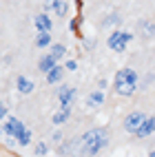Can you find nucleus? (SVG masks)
<instances>
[{
    "label": "nucleus",
    "mask_w": 155,
    "mask_h": 157,
    "mask_svg": "<svg viewBox=\"0 0 155 157\" xmlns=\"http://www.w3.org/2000/svg\"><path fill=\"white\" fill-rule=\"evenodd\" d=\"M109 144V131L107 128H91L87 133H82L80 137V155L84 157H95L102 148H107Z\"/></svg>",
    "instance_id": "f257e3e1"
},
{
    "label": "nucleus",
    "mask_w": 155,
    "mask_h": 157,
    "mask_svg": "<svg viewBox=\"0 0 155 157\" xmlns=\"http://www.w3.org/2000/svg\"><path fill=\"white\" fill-rule=\"evenodd\" d=\"M131 38H133V33L118 29V31H113V33L109 36V40H107V47H109L111 51H118V53H122V51L126 49V44L131 42Z\"/></svg>",
    "instance_id": "f03ea898"
},
{
    "label": "nucleus",
    "mask_w": 155,
    "mask_h": 157,
    "mask_svg": "<svg viewBox=\"0 0 155 157\" xmlns=\"http://www.w3.org/2000/svg\"><path fill=\"white\" fill-rule=\"evenodd\" d=\"M149 115L146 113H142V111H133L126 115V120H124V131L126 133H138V128L142 126V122L146 120Z\"/></svg>",
    "instance_id": "7ed1b4c3"
},
{
    "label": "nucleus",
    "mask_w": 155,
    "mask_h": 157,
    "mask_svg": "<svg viewBox=\"0 0 155 157\" xmlns=\"http://www.w3.org/2000/svg\"><path fill=\"white\" fill-rule=\"evenodd\" d=\"M2 128H5V135H9L11 140L18 142V137L25 131V124H22V120H18V117H7V124H5Z\"/></svg>",
    "instance_id": "20e7f679"
},
{
    "label": "nucleus",
    "mask_w": 155,
    "mask_h": 157,
    "mask_svg": "<svg viewBox=\"0 0 155 157\" xmlns=\"http://www.w3.org/2000/svg\"><path fill=\"white\" fill-rule=\"evenodd\" d=\"M51 9L56 11V16L64 18V16L69 13V2H67V0H47L45 11H51Z\"/></svg>",
    "instance_id": "39448f33"
},
{
    "label": "nucleus",
    "mask_w": 155,
    "mask_h": 157,
    "mask_svg": "<svg viewBox=\"0 0 155 157\" xmlns=\"http://www.w3.org/2000/svg\"><path fill=\"white\" fill-rule=\"evenodd\" d=\"M16 89H18L20 95H31L33 89H36V84H33L27 75H18V78H16Z\"/></svg>",
    "instance_id": "423d86ee"
},
{
    "label": "nucleus",
    "mask_w": 155,
    "mask_h": 157,
    "mask_svg": "<svg viewBox=\"0 0 155 157\" xmlns=\"http://www.w3.org/2000/svg\"><path fill=\"white\" fill-rule=\"evenodd\" d=\"M33 27L38 29V33H51V18L47 16V13H38L36 18H33Z\"/></svg>",
    "instance_id": "0eeeda50"
},
{
    "label": "nucleus",
    "mask_w": 155,
    "mask_h": 157,
    "mask_svg": "<svg viewBox=\"0 0 155 157\" xmlns=\"http://www.w3.org/2000/svg\"><path fill=\"white\" fill-rule=\"evenodd\" d=\"M138 71L135 69H131V67H124V69H120L118 73H115V82H135L138 84Z\"/></svg>",
    "instance_id": "6e6552de"
},
{
    "label": "nucleus",
    "mask_w": 155,
    "mask_h": 157,
    "mask_svg": "<svg viewBox=\"0 0 155 157\" xmlns=\"http://www.w3.org/2000/svg\"><path fill=\"white\" fill-rule=\"evenodd\" d=\"M138 84L135 82H115V93L118 95H124V98H131L135 93Z\"/></svg>",
    "instance_id": "1a4fd4ad"
},
{
    "label": "nucleus",
    "mask_w": 155,
    "mask_h": 157,
    "mask_svg": "<svg viewBox=\"0 0 155 157\" xmlns=\"http://www.w3.org/2000/svg\"><path fill=\"white\" fill-rule=\"evenodd\" d=\"M73 98H76V89H73V86H62L60 93H58V100H60L62 106H71Z\"/></svg>",
    "instance_id": "9d476101"
},
{
    "label": "nucleus",
    "mask_w": 155,
    "mask_h": 157,
    "mask_svg": "<svg viewBox=\"0 0 155 157\" xmlns=\"http://www.w3.org/2000/svg\"><path fill=\"white\" fill-rule=\"evenodd\" d=\"M69 117H71V106H60V111H58V113L51 115V124L60 126V124L69 122Z\"/></svg>",
    "instance_id": "9b49d317"
},
{
    "label": "nucleus",
    "mask_w": 155,
    "mask_h": 157,
    "mask_svg": "<svg viewBox=\"0 0 155 157\" xmlns=\"http://www.w3.org/2000/svg\"><path fill=\"white\" fill-rule=\"evenodd\" d=\"M153 131H155V117L151 115V117H146L142 122V126L138 128V137H149V135H153Z\"/></svg>",
    "instance_id": "f8f14e48"
},
{
    "label": "nucleus",
    "mask_w": 155,
    "mask_h": 157,
    "mask_svg": "<svg viewBox=\"0 0 155 157\" xmlns=\"http://www.w3.org/2000/svg\"><path fill=\"white\" fill-rule=\"evenodd\" d=\"M104 91H93V93H89L87 95V106H91V109H95V106H102V104H104Z\"/></svg>",
    "instance_id": "ddd939ff"
},
{
    "label": "nucleus",
    "mask_w": 155,
    "mask_h": 157,
    "mask_svg": "<svg viewBox=\"0 0 155 157\" xmlns=\"http://www.w3.org/2000/svg\"><path fill=\"white\" fill-rule=\"evenodd\" d=\"M78 146H80V140H69V142H62L60 146H58V153L60 155H76L78 151Z\"/></svg>",
    "instance_id": "4468645a"
},
{
    "label": "nucleus",
    "mask_w": 155,
    "mask_h": 157,
    "mask_svg": "<svg viewBox=\"0 0 155 157\" xmlns=\"http://www.w3.org/2000/svg\"><path fill=\"white\" fill-rule=\"evenodd\" d=\"M45 75H47V82H49V84H58V82L62 80V75H64V69H62L60 64H56L49 73H45Z\"/></svg>",
    "instance_id": "2eb2a0df"
},
{
    "label": "nucleus",
    "mask_w": 155,
    "mask_h": 157,
    "mask_svg": "<svg viewBox=\"0 0 155 157\" xmlns=\"http://www.w3.org/2000/svg\"><path fill=\"white\" fill-rule=\"evenodd\" d=\"M56 64H58V60H56V58H51V56L47 53V56H42V58H40V62H38V69L42 71V73H49V71L53 69Z\"/></svg>",
    "instance_id": "dca6fc26"
},
{
    "label": "nucleus",
    "mask_w": 155,
    "mask_h": 157,
    "mask_svg": "<svg viewBox=\"0 0 155 157\" xmlns=\"http://www.w3.org/2000/svg\"><path fill=\"white\" fill-rule=\"evenodd\" d=\"M49 56H51V58H56V60H62V58L67 56V47H64V44H56V42H53V44L49 47Z\"/></svg>",
    "instance_id": "f3484780"
},
{
    "label": "nucleus",
    "mask_w": 155,
    "mask_h": 157,
    "mask_svg": "<svg viewBox=\"0 0 155 157\" xmlns=\"http://www.w3.org/2000/svg\"><path fill=\"white\" fill-rule=\"evenodd\" d=\"M102 25H104V27H115V25H122V16H120V13H109V16H104Z\"/></svg>",
    "instance_id": "a211bd4d"
},
{
    "label": "nucleus",
    "mask_w": 155,
    "mask_h": 157,
    "mask_svg": "<svg viewBox=\"0 0 155 157\" xmlns=\"http://www.w3.org/2000/svg\"><path fill=\"white\" fill-rule=\"evenodd\" d=\"M53 42H51V33H38L36 36V47L45 49V47H51Z\"/></svg>",
    "instance_id": "6ab92c4d"
},
{
    "label": "nucleus",
    "mask_w": 155,
    "mask_h": 157,
    "mask_svg": "<svg viewBox=\"0 0 155 157\" xmlns=\"http://www.w3.org/2000/svg\"><path fill=\"white\" fill-rule=\"evenodd\" d=\"M138 29H140V31H144L146 36H153V33H155V25H153V22H149V20H142V22H138Z\"/></svg>",
    "instance_id": "aec40b11"
},
{
    "label": "nucleus",
    "mask_w": 155,
    "mask_h": 157,
    "mask_svg": "<svg viewBox=\"0 0 155 157\" xmlns=\"http://www.w3.org/2000/svg\"><path fill=\"white\" fill-rule=\"evenodd\" d=\"M49 153V146L45 144V142H38L36 146H33V155H38V157H45Z\"/></svg>",
    "instance_id": "412c9836"
},
{
    "label": "nucleus",
    "mask_w": 155,
    "mask_h": 157,
    "mask_svg": "<svg viewBox=\"0 0 155 157\" xmlns=\"http://www.w3.org/2000/svg\"><path fill=\"white\" fill-rule=\"evenodd\" d=\"M29 142H31V131H29V128H25V131H22V135L18 137V144H20V146H29Z\"/></svg>",
    "instance_id": "4be33fe9"
},
{
    "label": "nucleus",
    "mask_w": 155,
    "mask_h": 157,
    "mask_svg": "<svg viewBox=\"0 0 155 157\" xmlns=\"http://www.w3.org/2000/svg\"><path fill=\"white\" fill-rule=\"evenodd\" d=\"M64 69H69V71H76V69H78V62H76V60H67Z\"/></svg>",
    "instance_id": "5701e85b"
},
{
    "label": "nucleus",
    "mask_w": 155,
    "mask_h": 157,
    "mask_svg": "<svg viewBox=\"0 0 155 157\" xmlns=\"http://www.w3.org/2000/svg\"><path fill=\"white\" fill-rule=\"evenodd\" d=\"M5 117H7V106L0 104V120H5Z\"/></svg>",
    "instance_id": "b1692460"
},
{
    "label": "nucleus",
    "mask_w": 155,
    "mask_h": 157,
    "mask_svg": "<svg viewBox=\"0 0 155 157\" xmlns=\"http://www.w3.org/2000/svg\"><path fill=\"white\" fill-rule=\"evenodd\" d=\"M60 140H62V133L56 131V133H53V142H60Z\"/></svg>",
    "instance_id": "393cba45"
},
{
    "label": "nucleus",
    "mask_w": 155,
    "mask_h": 157,
    "mask_svg": "<svg viewBox=\"0 0 155 157\" xmlns=\"http://www.w3.org/2000/svg\"><path fill=\"white\" fill-rule=\"evenodd\" d=\"M98 86H100V91H104V89H107V80H100Z\"/></svg>",
    "instance_id": "a878e982"
},
{
    "label": "nucleus",
    "mask_w": 155,
    "mask_h": 157,
    "mask_svg": "<svg viewBox=\"0 0 155 157\" xmlns=\"http://www.w3.org/2000/svg\"><path fill=\"white\" fill-rule=\"evenodd\" d=\"M149 157H155V148H153V151H151V153H149Z\"/></svg>",
    "instance_id": "bb28decb"
},
{
    "label": "nucleus",
    "mask_w": 155,
    "mask_h": 157,
    "mask_svg": "<svg viewBox=\"0 0 155 157\" xmlns=\"http://www.w3.org/2000/svg\"><path fill=\"white\" fill-rule=\"evenodd\" d=\"M2 133H5V128H2V126H0V135H2Z\"/></svg>",
    "instance_id": "cd10ccee"
}]
</instances>
